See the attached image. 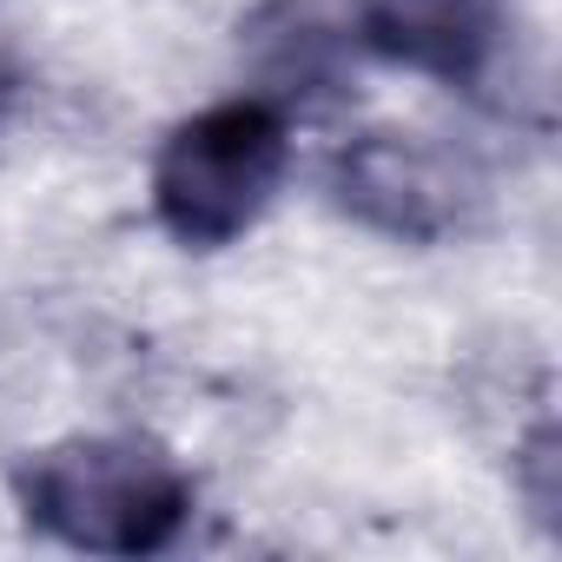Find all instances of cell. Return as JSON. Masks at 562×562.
<instances>
[{"instance_id":"2","label":"cell","mask_w":562,"mask_h":562,"mask_svg":"<svg viewBox=\"0 0 562 562\" xmlns=\"http://www.w3.org/2000/svg\"><path fill=\"white\" fill-rule=\"evenodd\" d=\"M292 166V133L271 100H218L179 120L153 153V212L186 251H218L258 225Z\"/></svg>"},{"instance_id":"5","label":"cell","mask_w":562,"mask_h":562,"mask_svg":"<svg viewBox=\"0 0 562 562\" xmlns=\"http://www.w3.org/2000/svg\"><path fill=\"white\" fill-rule=\"evenodd\" d=\"M364 54L430 74L443 87H483L503 54L509 0H358Z\"/></svg>"},{"instance_id":"3","label":"cell","mask_w":562,"mask_h":562,"mask_svg":"<svg viewBox=\"0 0 562 562\" xmlns=\"http://www.w3.org/2000/svg\"><path fill=\"white\" fill-rule=\"evenodd\" d=\"M331 199L384 238L437 245L476 218L483 179L424 133H364L331 159Z\"/></svg>"},{"instance_id":"4","label":"cell","mask_w":562,"mask_h":562,"mask_svg":"<svg viewBox=\"0 0 562 562\" xmlns=\"http://www.w3.org/2000/svg\"><path fill=\"white\" fill-rule=\"evenodd\" d=\"M245 67L265 80L258 100L285 106H338L364 60L358 0H258V14L238 27Z\"/></svg>"},{"instance_id":"1","label":"cell","mask_w":562,"mask_h":562,"mask_svg":"<svg viewBox=\"0 0 562 562\" xmlns=\"http://www.w3.org/2000/svg\"><path fill=\"white\" fill-rule=\"evenodd\" d=\"M34 529L87 555H159L192 522V476L153 437H67L14 470Z\"/></svg>"}]
</instances>
